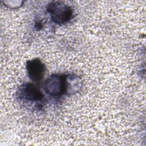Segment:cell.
Masks as SVG:
<instances>
[{
	"mask_svg": "<svg viewBox=\"0 0 146 146\" xmlns=\"http://www.w3.org/2000/svg\"><path fill=\"white\" fill-rule=\"evenodd\" d=\"M47 11L52 20L56 24H63L69 21L72 15L70 6L61 2H52L48 5Z\"/></svg>",
	"mask_w": 146,
	"mask_h": 146,
	"instance_id": "obj_1",
	"label": "cell"
},
{
	"mask_svg": "<svg viewBox=\"0 0 146 146\" xmlns=\"http://www.w3.org/2000/svg\"><path fill=\"white\" fill-rule=\"evenodd\" d=\"M66 76L55 74L48 77L44 84L46 92L52 96H61L66 93Z\"/></svg>",
	"mask_w": 146,
	"mask_h": 146,
	"instance_id": "obj_2",
	"label": "cell"
},
{
	"mask_svg": "<svg viewBox=\"0 0 146 146\" xmlns=\"http://www.w3.org/2000/svg\"><path fill=\"white\" fill-rule=\"evenodd\" d=\"M26 70L30 79L34 82H38L44 76L45 67L40 59H34L27 62Z\"/></svg>",
	"mask_w": 146,
	"mask_h": 146,
	"instance_id": "obj_3",
	"label": "cell"
},
{
	"mask_svg": "<svg viewBox=\"0 0 146 146\" xmlns=\"http://www.w3.org/2000/svg\"><path fill=\"white\" fill-rule=\"evenodd\" d=\"M19 96L25 100L39 101L43 97L42 93L33 84L25 83L21 87L19 91Z\"/></svg>",
	"mask_w": 146,
	"mask_h": 146,
	"instance_id": "obj_4",
	"label": "cell"
},
{
	"mask_svg": "<svg viewBox=\"0 0 146 146\" xmlns=\"http://www.w3.org/2000/svg\"><path fill=\"white\" fill-rule=\"evenodd\" d=\"M80 79L75 75L66 76V90L67 94H73L79 90L80 87Z\"/></svg>",
	"mask_w": 146,
	"mask_h": 146,
	"instance_id": "obj_5",
	"label": "cell"
}]
</instances>
